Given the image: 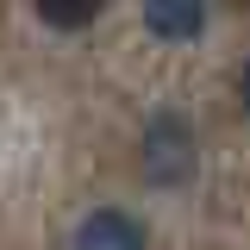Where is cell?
Returning a JSON list of instances; mask_svg holds the SVG:
<instances>
[{"label":"cell","mask_w":250,"mask_h":250,"mask_svg":"<svg viewBox=\"0 0 250 250\" xmlns=\"http://www.w3.org/2000/svg\"><path fill=\"white\" fill-rule=\"evenodd\" d=\"M238 106H244V119H250V62L238 69Z\"/></svg>","instance_id":"obj_5"},{"label":"cell","mask_w":250,"mask_h":250,"mask_svg":"<svg viewBox=\"0 0 250 250\" xmlns=\"http://www.w3.org/2000/svg\"><path fill=\"white\" fill-rule=\"evenodd\" d=\"M144 31L163 44H194L207 31V0H144Z\"/></svg>","instance_id":"obj_3"},{"label":"cell","mask_w":250,"mask_h":250,"mask_svg":"<svg viewBox=\"0 0 250 250\" xmlns=\"http://www.w3.org/2000/svg\"><path fill=\"white\" fill-rule=\"evenodd\" d=\"M100 6H106V0H38V19L50 31H82V25L100 19Z\"/></svg>","instance_id":"obj_4"},{"label":"cell","mask_w":250,"mask_h":250,"mask_svg":"<svg viewBox=\"0 0 250 250\" xmlns=\"http://www.w3.org/2000/svg\"><path fill=\"white\" fill-rule=\"evenodd\" d=\"M75 250H150V231H144V219L125 213V207H94L75 225Z\"/></svg>","instance_id":"obj_2"},{"label":"cell","mask_w":250,"mask_h":250,"mask_svg":"<svg viewBox=\"0 0 250 250\" xmlns=\"http://www.w3.org/2000/svg\"><path fill=\"white\" fill-rule=\"evenodd\" d=\"M138 163H144V182L150 188H188L194 169H200L194 119L175 113V106H156L150 119H144V138H138Z\"/></svg>","instance_id":"obj_1"}]
</instances>
